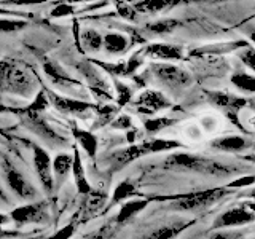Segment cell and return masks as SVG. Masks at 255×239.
Returning a JSON list of instances; mask_svg holds the SVG:
<instances>
[{
  "instance_id": "obj_18",
  "label": "cell",
  "mask_w": 255,
  "mask_h": 239,
  "mask_svg": "<svg viewBox=\"0 0 255 239\" xmlns=\"http://www.w3.org/2000/svg\"><path fill=\"white\" fill-rule=\"evenodd\" d=\"M74 135L77 142L80 143V147L86 151V155L90 158H94L96 153H98V137L93 132L78 129V127H74Z\"/></svg>"
},
{
  "instance_id": "obj_11",
  "label": "cell",
  "mask_w": 255,
  "mask_h": 239,
  "mask_svg": "<svg viewBox=\"0 0 255 239\" xmlns=\"http://www.w3.org/2000/svg\"><path fill=\"white\" fill-rule=\"evenodd\" d=\"M145 53L151 58L163 59V61H177L182 59L183 48L179 45H167V43H155L147 46Z\"/></svg>"
},
{
  "instance_id": "obj_13",
  "label": "cell",
  "mask_w": 255,
  "mask_h": 239,
  "mask_svg": "<svg viewBox=\"0 0 255 239\" xmlns=\"http://www.w3.org/2000/svg\"><path fill=\"white\" fill-rule=\"evenodd\" d=\"M148 206V199H129L126 201L117 214V223H126L128 220H131L134 215H137L140 211H143Z\"/></svg>"
},
{
  "instance_id": "obj_10",
  "label": "cell",
  "mask_w": 255,
  "mask_h": 239,
  "mask_svg": "<svg viewBox=\"0 0 255 239\" xmlns=\"http://www.w3.org/2000/svg\"><path fill=\"white\" fill-rule=\"evenodd\" d=\"M5 172H6V182H8V187H10L16 195L22 199H29L32 196H35V190L30 183L26 180V177L19 172L16 171L14 167L11 166H6L5 167Z\"/></svg>"
},
{
  "instance_id": "obj_20",
  "label": "cell",
  "mask_w": 255,
  "mask_h": 239,
  "mask_svg": "<svg viewBox=\"0 0 255 239\" xmlns=\"http://www.w3.org/2000/svg\"><path fill=\"white\" fill-rule=\"evenodd\" d=\"M190 223H180V225H166L161 228L153 230L151 233L142 236L139 239H174L183 228H187Z\"/></svg>"
},
{
  "instance_id": "obj_5",
  "label": "cell",
  "mask_w": 255,
  "mask_h": 239,
  "mask_svg": "<svg viewBox=\"0 0 255 239\" xmlns=\"http://www.w3.org/2000/svg\"><path fill=\"white\" fill-rule=\"evenodd\" d=\"M151 69H153V74L158 77V80H161L171 90L177 91L191 83V77L188 72L175 67L172 64H155Z\"/></svg>"
},
{
  "instance_id": "obj_42",
  "label": "cell",
  "mask_w": 255,
  "mask_h": 239,
  "mask_svg": "<svg viewBox=\"0 0 255 239\" xmlns=\"http://www.w3.org/2000/svg\"><path fill=\"white\" fill-rule=\"evenodd\" d=\"M10 222V215H6V214H0V227H3L5 223Z\"/></svg>"
},
{
  "instance_id": "obj_6",
  "label": "cell",
  "mask_w": 255,
  "mask_h": 239,
  "mask_svg": "<svg viewBox=\"0 0 255 239\" xmlns=\"http://www.w3.org/2000/svg\"><path fill=\"white\" fill-rule=\"evenodd\" d=\"M34 166L38 175L40 183L43 188L50 193L54 187V179H53V161L48 151H45L40 145H34Z\"/></svg>"
},
{
  "instance_id": "obj_19",
  "label": "cell",
  "mask_w": 255,
  "mask_h": 239,
  "mask_svg": "<svg viewBox=\"0 0 255 239\" xmlns=\"http://www.w3.org/2000/svg\"><path fill=\"white\" fill-rule=\"evenodd\" d=\"M72 169V156L67 153H59L53 159V179L62 182Z\"/></svg>"
},
{
  "instance_id": "obj_31",
  "label": "cell",
  "mask_w": 255,
  "mask_h": 239,
  "mask_svg": "<svg viewBox=\"0 0 255 239\" xmlns=\"http://www.w3.org/2000/svg\"><path fill=\"white\" fill-rule=\"evenodd\" d=\"M82 74L88 78V82H90V83L98 85V86H101V88H106V85H104V80L99 77L98 70L91 69L90 66H83V67H82Z\"/></svg>"
},
{
  "instance_id": "obj_43",
  "label": "cell",
  "mask_w": 255,
  "mask_h": 239,
  "mask_svg": "<svg viewBox=\"0 0 255 239\" xmlns=\"http://www.w3.org/2000/svg\"><path fill=\"white\" fill-rule=\"evenodd\" d=\"M0 16H16V13H13V11H10V10H0Z\"/></svg>"
},
{
  "instance_id": "obj_1",
  "label": "cell",
  "mask_w": 255,
  "mask_h": 239,
  "mask_svg": "<svg viewBox=\"0 0 255 239\" xmlns=\"http://www.w3.org/2000/svg\"><path fill=\"white\" fill-rule=\"evenodd\" d=\"M164 167L195 171V172L209 174V175H230V174H235L239 169L238 166L225 164V163L215 161V159L188 155V153H177V155L169 156L164 161Z\"/></svg>"
},
{
  "instance_id": "obj_35",
  "label": "cell",
  "mask_w": 255,
  "mask_h": 239,
  "mask_svg": "<svg viewBox=\"0 0 255 239\" xmlns=\"http://www.w3.org/2000/svg\"><path fill=\"white\" fill-rule=\"evenodd\" d=\"M112 127H115V129H129V127H132V118L129 115H120L117 120H114Z\"/></svg>"
},
{
  "instance_id": "obj_7",
  "label": "cell",
  "mask_w": 255,
  "mask_h": 239,
  "mask_svg": "<svg viewBox=\"0 0 255 239\" xmlns=\"http://www.w3.org/2000/svg\"><path fill=\"white\" fill-rule=\"evenodd\" d=\"M46 219V204L45 203H32L16 207L10 214V220L16 223H40Z\"/></svg>"
},
{
  "instance_id": "obj_12",
  "label": "cell",
  "mask_w": 255,
  "mask_h": 239,
  "mask_svg": "<svg viewBox=\"0 0 255 239\" xmlns=\"http://www.w3.org/2000/svg\"><path fill=\"white\" fill-rule=\"evenodd\" d=\"M72 177L75 180V185H77V190L80 195H88L91 191V187H90V182H88L86 175H85V166L82 163V158H80V153L78 150L75 148L74 151V158H72Z\"/></svg>"
},
{
  "instance_id": "obj_9",
  "label": "cell",
  "mask_w": 255,
  "mask_h": 239,
  "mask_svg": "<svg viewBox=\"0 0 255 239\" xmlns=\"http://www.w3.org/2000/svg\"><path fill=\"white\" fill-rule=\"evenodd\" d=\"M169 106H171V101L167 99L163 93L153 91V90L142 93L137 98V101H135V107H137L140 114H148V115L155 114L158 110H163Z\"/></svg>"
},
{
  "instance_id": "obj_15",
  "label": "cell",
  "mask_w": 255,
  "mask_h": 239,
  "mask_svg": "<svg viewBox=\"0 0 255 239\" xmlns=\"http://www.w3.org/2000/svg\"><path fill=\"white\" fill-rule=\"evenodd\" d=\"M207 98L214 104V106H219L223 109H230V110H238L246 106V99L243 98H235V96H228L225 93H219V91H211L207 93Z\"/></svg>"
},
{
  "instance_id": "obj_26",
  "label": "cell",
  "mask_w": 255,
  "mask_h": 239,
  "mask_svg": "<svg viewBox=\"0 0 255 239\" xmlns=\"http://www.w3.org/2000/svg\"><path fill=\"white\" fill-rule=\"evenodd\" d=\"M82 40H83V45H85L90 51H99L101 48H102V35L99 34V32L93 30V29H90V30H83Z\"/></svg>"
},
{
  "instance_id": "obj_32",
  "label": "cell",
  "mask_w": 255,
  "mask_h": 239,
  "mask_svg": "<svg viewBox=\"0 0 255 239\" xmlns=\"http://www.w3.org/2000/svg\"><path fill=\"white\" fill-rule=\"evenodd\" d=\"M117 11L123 19H128V21H134L135 19V13H137L134 10V6L126 5V3H118L117 5Z\"/></svg>"
},
{
  "instance_id": "obj_40",
  "label": "cell",
  "mask_w": 255,
  "mask_h": 239,
  "mask_svg": "<svg viewBox=\"0 0 255 239\" xmlns=\"http://www.w3.org/2000/svg\"><path fill=\"white\" fill-rule=\"evenodd\" d=\"M239 233H228V231H217V233H214L209 236V239H238Z\"/></svg>"
},
{
  "instance_id": "obj_3",
  "label": "cell",
  "mask_w": 255,
  "mask_h": 239,
  "mask_svg": "<svg viewBox=\"0 0 255 239\" xmlns=\"http://www.w3.org/2000/svg\"><path fill=\"white\" fill-rule=\"evenodd\" d=\"M175 147H180L179 142L175 140H150L145 143H139V145H131L128 147L126 150H120L118 153L114 155V159L112 161L115 163L117 167H122L128 163L134 161L143 155L148 153H158V151H164V150H171Z\"/></svg>"
},
{
  "instance_id": "obj_21",
  "label": "cell",
  "mask_w": 255,
  "mask_h": 239,
  "mask_svg": "<svg viewBox=\"0 0 255 239\" xmlns=\"http://www.w3.org/2000/svg\"><path fill=\"white\" fill-rule=\"evenodd\" d=\"M43 69H45V74L50 77L51 80H54V82L58 83V85L59 83L61 85H67V83H70V85H78L75 80H72L62 69H59L58 66H54V64H51V62L45 64Z\"/></svg>"
},
{
  "instance_id": "obj_17",
  "label": "cell",
  "mask_w": 255,
  "mask_h": 239,
  "mask_svg": "<svg viewBox=\"0 0 255 239\" xmlns=\"http://www.w3.org/2000/svg\"><path fill=\"white\" fill-rule=\"evenodd\" d=\"M102 46L110 54H120L128 48V37L118 32H109L102 37Z\"/></svg>"
},
{
  "instance_id": "obj_16",
  "label": "cell",
  "mask_w": 255,
  "mask_h": 239,
  "mask_svg": "<svg viewBox=\"0 0 255 239\" xmlns=\"http://www.w3.org/2000/svg\"><path fill=\"white\" fill-rule=\"evenodd\" d=\"M211 145L215 150L230 151V153H233V151H243L244 148H247L249 142H247L244 137H238V135H228V137H222V139L214 140Z\"/></svg>"
},
{
  "instance_id": "obj_45",
  "label": "cell",
  "mask_w": 255,
  "mask_h": 239,
  "mask_svg": "<svg viewBox=\"0 0 255 239\" xmlns=\"http://www.w3.org/2000/svg\"><path fill=\"white\" fill-rule=\"evenodd\" d=\"M0 198H2V199H6V198H5V193H3V190H2V188H0Z\"/></svg>"
},
{
  "instance_id": "obj_41",
  "label": "cell",
  "mask_w": 255,
  "mask_h": 239,
  "mask_svg": "<svg viewBox=\"0 0 255 239\" xmlns=\"http://www.w3.org/2000/svg\"><path fill=\"white\" fill-rule=\"evenodd\" d=\"M18 236H22L19 231H11V230H3L0 227V239L2 238H18Z\"/></svg>"
},
{
  "instance_id": "obj_30",
  "label": "cell",
  "mask_w": 255,
  "mask_h": 239,
  "mask_svg": "<svg viewBox=\"0 0 255 239\" xmlns=\"http://www.w3.org/2000/svg\"><path fill=\"white\" fill-rule=\"evenodd\" d=\"M26 26V22L19 21V19H0V34H5V32H16Z\"/></svg>"
},
{
  "instance_id": "obj_47",
  "label": "cell",
  "mask_w": 255,
  "mask_h": 239,
  "mask_svg": "<svg viewBox=\"0 0 255 239\" xmlns=\"http://www.w3.org/2000/svg\"><path fill=\"white\" fill-rule=\"evenodd\" d=\"M249 158H252V159H255V156H249Z\"/></svg>"
},
{
  "instance_id": "obj_4",
  "label": "cell",
  "mask_w": 255,
  "mask_h": 239,
  "mask_svg": "<svg viewBox=\"0 0 255 239\" xmlns=\"http://www.w3.org/2000/svg\"><path fill=\"white\" fill-rule=\"evenodd\" d=\"M227 195L225 188H211V190H203V191H195V193L182 195L175 198L174 207L180 211H193V209H201V207L211 206L215 201H219L220 198Z\"/></svg>"
},
{
  "instance_id": "obj_33",
  "label": "cell",
  "mask_w": 255,
  "mask_h": 239,
  "mask_svg": "<svg viewBox=\"0 0 255 239\" xmlns=\"http://www.w3.org/2000/svg\"><path fill=\"white\" fill-rule=\"evenodd\" d=\"M75 228H77V223H69V225L61 228L59 231H56L50 239H69L72 235L75 233Z\"/></svg>"
},
{
  "instance_id": "obj_25",
  "label": "cell",
  "mask_w": 255,
  "mask_h": 239,
  "mask_svg": "<svg viewBox=\"0 0 255 239\" xmlns=\"http://www.w3.org/2000/svg\"><path fill=\"white\" fill-rule=\"evenodd\" d=\"M175 2H166V0H150V2H142L134 6L135 11H142V13H158L166 10L169 5H174Z\"/></svg>"
},
{
  "instance_id": "obj_36",
  "label": "cell",
  "mask_w": 255,
  "mask_h": 239,
  "mask_svg": "<svg viewBox=\"0 0 255 239\" xmlns=\"http://www.w3.org/2000/svg\"><path fill=\"white\" fill-rule=\"evenodd\" d=\"M83 239H112V228L110 227H102L96 230L94 233H90Z\"/></svg>"
},
{
  "instance_id": "obj_27",
  "label": "cell",
  "mask_w": 255,
  "mask_h": 239,
  "mask_svg": "<svg viewBox=\"0 0 255 239\" xmlns=\"http://www.w3.org/2000/svg\"><path fill=\"white\" fill-rule=\"evenodd\" d=\"M172 123L174 121L171 118H155V120H147L143 126H145V129H147L148 134H156L159 131H163L164 127L171 126Z\"/></svg>"
},
{
  "instance_id": "obj_39",
  "label": "cell",
  "mask_w": 255,
  "mask_h": 239,
  "mask_svg": "<svg viewBox=\"0 0 255 239\" xmlns=\"http://www.w3.org/2000/svg\"><path fill=\"white\" fill-rule=\"evenodd\" d=\"M255 183V175H247V177H241L235 182L230 183V187L238 188V187H247V185H254Z\"/></svg>"
},
{
  "instance_id": "obj_8",
  "label": "cell",
  "mask_w": 255,
  "mask_h": 239,
  "mask_svg": "<svg viewBox=\"0 0 255 239\" xmlns=\"http://www.w3.org/2000/svg\"><path fill=\"white\" fill-rule=\"evenodd\" d=\"M255 220V214L247 211L246 207H233V209L225 211L222 215L215 219L212 228L220 230V228H230V227H238V225H246Z\"/></svg>"
},
{
  "instance_id": "obj_2",
  "label": "cell",
  "mask_w": 255,
  "mask_h": 239,
  "mask_svg": "<svg viewBox=\"0 0 255 239\" xmlns=\"http://www.w3.org/2000/svg\"><path fill=\"white\" fill-rule=\"evenodd\" d=\"M0 88L6 93L29 96L34 91V82L22 67L11 59L0 62Z\"/></svg>"
},
{
  "instance_id": "obj_37",
  "label": "cell",
  "mask_w": 255,
  "mask_h": 239,
  "mask_svg": "<svg viewBox=\"0 0 255 239\" xmlns=\"http://www.w3.org/2000/svg\"><path fill=\"white\" fill-rule=\"evenodd\" d=\"M48 107V99L45 93H38V96H35L34 104L29 107V112H38V110H45Z\"/></svg>"
},
{
  "instance_id": "obj_22",
  "label": "cell",
  "mask_w": 255,
  "mask_h": 239,
  "mask_svg": "<svg viewBox=\"0 0 255 239\" xmlns=\"http://www.w3.org/2000/svg\"><path fill=\"white\" fill-rule=\"evenodd\" d=\"M135 195V185L129 180H123L120 182L117 188L114 190V195H112V203L117 204L120 201H123V199H128V198H132Z\"/></svg>"
},
{
  "instance_id": "obj_14",
  "label": "cell",
  "mask_w": 255,
  "mask_h": 239,
  "mask_svg": "<svg viewBox=\"0 0 255 239\" xmlns=\"http://www.w3.org/2000/svg\"><path fill=\"white\" fill-rule=\"evenodd\" d=\"M50 98L53 104L58 110L61 112H69V114H83L88 109H91L90 104H86L83 101H77V99H70V98H59L56 94H50Z\"/></svg>"
},
{
  "instance_id": "obj_44",
  "label": "cell",
  "mask_w": 255,
  "mask_h": 239,
  "mask_svg": "<svg viewBox=\"0 0 255 239\" xmlns=\"http://www.w3.org/2000/svg\"><path fill=\"white\" fill-rule=\"evenodd\" d=\"M21 239H42V238H38V236H27V238H21Z\"/></svg>"
},
{
  "instance_id": "obj_24",
  "label": "cell",
  "mask_w": 255,
  "mask_h": 239,
  "mask_svg": "<svg viewBox=\"0 0 255 239\" xmlns=\"http://www.w3.org/2000/svg\"><path fill=\"white\" fill-rule=\"evenodd\" d=\"M179 26H180V22L177 19H159V21L148 24L147 29L156 35H164V34H171V32L174 29H177Z\"/></svg>"
},
{
  "instance_id": "obj_23",
  "label": "cell",
  "mask_w": 255,
  "mask_h": 239,
  "mask_svg": "<svg viewBox=\"0 0 255 239\" xmlns=\"http://www.w3.org/2000/svg\"><path fill=\"white\" fill-rule=\"evenodd\" d=\"M231 83L241 91L255 93V78L252 75L244 74V72H236V74L231 75Z\"/></svg>"
},
{
  "instance_id": "obj_28",
  "label": "cell",
  "mask_w": 255,
  "mask_h": 239,
  "mask_svg": "<svg viewBox=\"0 0 255 239\" xmlns=\"http://www.w3.org/2000/svg\"><path fill=\"white\" fill-rule=\"evenodd\" d=\"M90 198H88V209H90L91 212L94 211H98L102 207V204L106 203V199H107V193L106 191H90Z\"/></svg>"
},
{
  "instance_id": "obj_38",
  "label": "cell",
  "mask_w": 255,
  "mask_h": 239,
  "mask_svg": "<svg viewBox=\"0 0 255 239\" xmlns=\"http://www.w3.org/2000/svg\"><path fill=\"white\" fill-rule=\"evenodd\" d=\"M72 13H74V8H72L70 5H59L51 11V16L53 18H62V16H67Z\"/></svg>"
},
{
  "instance_id": "obj_29",
  "label": "cell",
  "mask_w": 255,
  "mask_h": 239,
  "mask_svg": "<svg viewBox=\"0 0 255 239\" xmlns=\"http://www.w3.org/2000/svg\"><path fill=\"white\" fill-rule=\"evenodd\" d=\"M115 88H117V93H118V104L120 106H125L126 102H129L132 98V90L128 85L122 83V82H115Z\"/></svg>"
},
{
  "instance_id": "obj_46",
  "label": "cell",
  "mask_w": 255,
  "mask_h": 239,
  "mask_svg": "<svg viewBox=\"0 0 255 239\" xmlns=\"http://www.w3.org/2000/svg\"><path fill=\"white\" fill-rule=\"evenodd\" d=\"M249 195H251V196H252V198L255 199V190H252V191H251V193H249Z\"/></svg>"
},
{
  "instance_id": "obj_34",
  "label": "cell",
  "mask_w": 255,
  "mask_h": 239,
  "mask_svg": "<svg viewBox=\"0 0 255 239\" xmlns=\"http://www.w3.org/2000/svg\"><path fill=\"white\" fill-rule=\"evenodd\" d=\"M239 58H241V61L246 64L247 67L255 72V50L254 48H246Z\"/></svg>"
}]
</instances>
